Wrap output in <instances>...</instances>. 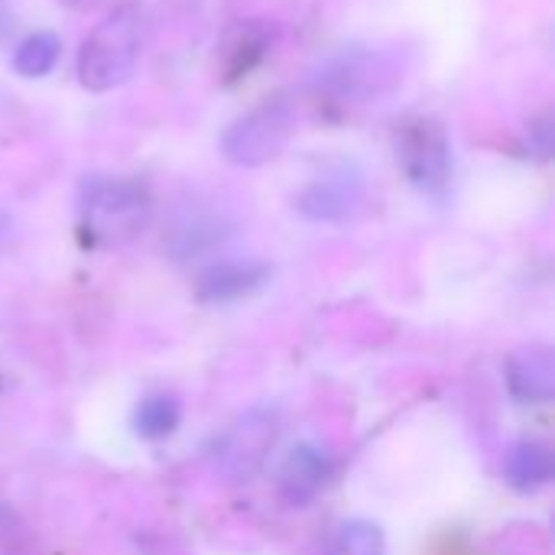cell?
Segmentation results:
<instances>
[{"label":"cell","instance_id":"5bb4252c","mask_svg":"<svg viewBox=\"0 0 555 555\" xmlns=\"http://www.w3.org/2000/svg\"><path fill=\"white\" fill-rule=\"evenodd\" d=\"M62 3H68V7H81V3H88V0H62Z\"/></svg>","mask_w":555,"mask_h":555},{"label":"cell","instance_id":"3957f363","mask_svg":"<svg viewBox=\"0 0 555 555\" xmlns=\"http://www.w3.org/2000/svg\"><path fill=\"white\" fill-rule=\"evenodd\" d=\"M293 133V107L286 101H267L237 117L224 137L221 153L234 166H263L273 159Z\"/></svg>","mask_w":555,"mask_h":555},{"label":"cell","instance_id":"6da1fadb","mask_svg":"<svg viewBox=\"0 0 555 555\" xmlns=\"http://www.w3.org/2000/svg\"><path fill=\"white\" fill-rule=\"evenodd\" d=\"M153 218V195L137 179H88L78 202V221L91 244L124 247L137 241Z\"/></svg>","mask_w":555,"mask_h":555},{"label":"cell","instance_id":"7c38bea8","mask_svg":"<svg viewBox=\"0 0 555 555\" xmlns=\"http://www.w3.org/2000/svg\"><path fill=\"white\" fill-rule=\"evenodd\" d=\"M59 52H62L59 36L49 33V29H39V33L26 36V39L16 46V52H13V68H16V75H23V78H42V75H49V72L55 68Z\"/></svg>","mask_w":555,"mask_h":555},{"label":"cell","instance_id":"52a82bcc","mask_svg":"<svg viewBox=\"0 0 555 555\" xmlns=\"http://www.w3.org/2000/svg\"><path fill=\"white\" fill-rule=\"evenodd\" d=\"M507 387L520 403H546L555 393V358L550 348H524L507 361Z\"/></svg>","mask_w":555,"mask_h":555},{"label":"cell","instance_id":"9c48e42d","mask_svg":"<svg viewBox=\"0 0 555 555\" xmlns=\"http://www.w3.org/2000/svg\"><path fill=\"white\" fill-rule=\"evenodd\" d=\"M504 475L517 491H540L553 481V449L540 439H520L504 459Z\"/></svg>","mask_w":555,"mask_h":555},{"label":"cell","instance_id":"5b68a950","mask_svg":"<svg viewBox=\"0 0 555 555\" xmlns=\"http://www.w3.org/2000/svg\"><path fill=\"white\" fill-rule=\"evenodd\" d=\"M280 436V410L276 406H254L247 410L221 439L218 446V468L231 478V481H250L270 449L276 446Z\"/></svg>","mask_w":555,"mask_h":555},{"label":"cell","instance_id":"8fae6325","mask_svg":"<svg viewBox=\"0 0 555 555\" xmlns=\"http://www.w3.org/2000/svg\"><path fill=\"white\" fill-rule=\"evenodd\" d=\"M179 423H182V403L172 393H150L133 410V433L150 442L172 436Z\"/></svg>","mask_w":555,"mask_h":555},{"label":"cell","instance_id":"8992f818","mask_svg":"<svg viewBox=\"0 0 555 555\" xmlns=\"http://www.w3.org/2000/svg\"><path fill=\"white\" fill-rule=\"evenodd\" d=\"M332 475V459L315 442H299L280 468V494L293 507H306Z\"/></svg>","mask_w":555,"mask_h":555},{"label":"cell","instance_id":"4fadbf2b","mask_svg":"<svg viewBox=\"0 0 555 555\" xmlns=\"http://www.w3.org/2000/svg\"><path fill=\"white\" fill-rule=\"evenodd\" d=\"M384 530L377 524L351 520L335 533L328 555H384Z\"/></svg>","mask_w":555,"mask_h":555},{"label":"cell","instance_id":"7a4b0ae2","mask_svg":"<svg viewBox=\"0 0 555 555\" xmlns=\"http://www.w3.org/2000/svg\"><path fill=\"white\" fill-rule=\"evenodd\" d=\"M143 46V20L133 3L114 10L104 16L91 36L85 39L78 52V78L88 91H111L124 85L137 62Z\"/></svg>","mask_w":555,"mask_h":555},{"label":"cell","instance_id":"277c9868","mask_svg":"<svg viewBox=\"0 0 555 555\" xmlns=\"http://www.w3.org/2000/svg\"><path fill=\"white\" fill-rule=\"evenodd\" d=\"M397 159L423 192H442L452 179V143L436 117H413L397 133Z\"/></svg>","mask_w":555,"mask_h":555},{"label":"cell","instance_id":"30bf717a","mask_svg":"<svg viewBox=\"0 0 555 555\" xmlns=\"http://www.w3.org/2000/svg\"><path fill=\"white\" fill-rule=\"evenodd\" d=\"M358 202V185L348 176H332L322 182H312L299 195V211L319 221H338L345 218Z\"/></svg>","mask_w":555,"mask_h":555},{"label":"cell","instance_id":"ba28073f","mask_svg":"<svg viewBox=\"0 0 555 555\" xmlns=\"http://www.w3.org/2000/svg\"><path fill=\"white\" fill-rule=\"evenodd\" d=\"M267 276L270 270L263 263H218L198 276V296L205 302H234L257 293Z\"/></svg>","mask_w":555,"mask_h":555}]
</instances>
